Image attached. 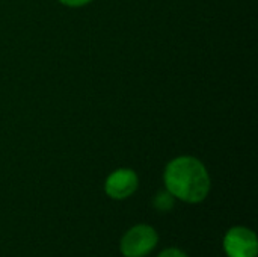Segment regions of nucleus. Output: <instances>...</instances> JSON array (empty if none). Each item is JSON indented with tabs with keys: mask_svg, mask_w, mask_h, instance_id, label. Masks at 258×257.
Here are the masks:
<instances>
[{
	"mask_svg": "<svg viewBox=\"0 0 258 257\" xmlns=\"http://www.w3.org/2000/svg\"><path fill=\"white\" fill-rule=\"evenodd\" d=\"M165 189L175 200L187 204L203 203L212 189V179L207 167L195 156L183 155L171 159L163 171Z\"/></svg>",
	"mask_w": 258,
	"mask_h": 257,
	"instance_id": "obj_1",
	"label": "nucleus"
},
{
	"mask_svg": "<svg viewBox=\"0 0 258 257\" xmlns=\"http://www.w3.org/2000/svg\"><path fill=\"white\" fill-rule=\"evenodd\" d=\"M159 244V235L150 224H136L121 238L119 251L124 257H147Z\"/></svg>",
	"mask_w": 258,
	"mask_h": 257,
	"instance_id": "obj_2",
	"label": "nucleus"
},
{
	"mask_svg": "<svg viewBox=\"0 0 258 257\" xmlns=\"http://www.w3.org/2000/svg\"><path fill=\"white\" fill-rule=\"evenodd\" d=\"M222 247L227 257H257V235L245 226H234L225 233Z\"/></svg>",
	"mask_w": 258,
	"mask_h": 257,
	"instance_id": "obj_3",
	"label": "nucleus"
},
{
	"mask_svg": "<svg viewBox=\"0 0 258 257\" xmlns=\"http://www.w3.org/2000/svg\"><path fill=\"white\" fill-rule=\"evenodd\" d=\"M139 188L138 173L132 168H118L112 171L104 182V192L112 200H125Z\"/></svg>",
	"mask_w": 258,
	"mask_h": 257,
	"instance_id": "obj_4",
	"label": "nucleus"
},
{
	"mask_svg": "<svg viewBox=\"0 0 258 257\" xmlns=\"http://www.w3.org/2000/svg\"><path fill=\"white\" fill-rule=\"evenodd\" d=\"M175 204V198L171 192H168L166 189L163 191H159L154 197H153V208L157 211V212H169Z\"/></svg>",
	"mask_w": 258,
	"mask_h": 257,
	"instance_id": "obj_5",
	"label": "nucleus"
},
{
	"mask_svg": "<svg viewBox=\"0 0 258 257\" xmlns=\"http://www.w3.org/2000/svg\"><path fill=\"white\" fill-rule=\"evenodd\" d=\"M157 257H189L183 250L177 248V247H169V248H165L162 250Z\"/></svg>",
	"mask_w": 258,
	"mask_h": 257,
	"instance_id": "obj_6",
	"label": "nucleus"
},
{
	"mask_svg": "<svg viewBox=\"0 0 258 257\" xmlns=\"http://www.w3.org/2000/svg\"><path fill=\"white\" fill-rule=\"evenodd\" d=\"M57 2L67 8H83V6L92 3L94 0H57Z\"/></svg>",
	"mask_w": 258,
	"mask_h": 257,
	"instance_id": "obj_7",
	"label": "nucleus"
}]
</instances>
